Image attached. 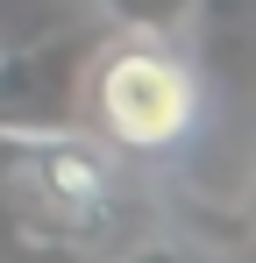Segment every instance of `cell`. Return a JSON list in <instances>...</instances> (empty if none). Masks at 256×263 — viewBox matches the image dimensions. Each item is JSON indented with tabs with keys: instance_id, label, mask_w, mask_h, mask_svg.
<instances>
[{
	"instance_id": "cell-3",
	"label": "cell",
	"mask_w": 256,
	"mask_h": 263,
	"mask_svg": "<svg viewBox=\"0 0 256 263\" xmlns=\"http://www.w3.org/2000/svg\"><path fill=\"white\" fill-rule=\"evenodd\" d=\"M85 57H93L85 29H57V36L0 50V135L36 142V135L79 128V114H85Z\"/></svg>"
},
{
	"instance_id": "cell-1",
	"label": "cell",
	"mask_w": 256,
	"mask_h": 263,
	"mask_svg": "<svg viewBox=\"0 0 256 263\" xmlns=\"http://www.w3.org/2000/svg\"><path fill=\"white\" fill-rule=\"evenodd\" d=\"M207 79L171 36L121 29L85 57V121L114 157H171L199 135Z\"/></svg>"
},
{
	"instance_id": "cell-4",
	"label": "cell",
	"mask_w": 256,
	"mask_h": 263,
	"mask_svg": "<svg viewBox=\"0 0 256 263\" xmlns=\"http://www.w3.org/2000/svg\"><path fill=\"white\" fill-rule=\"evenodd\" d=\"M57 29H79V0H0V50L57 36Z\"/></svg>"
},
{
	"instance_id": "cell-2",
	"label": "cell",
	"mask_w": 256,
	"mask_h": 263,
	"mask_svg": "<svg viewBox=\"0 0 256 263\" xmlns=\"http://www.w3.org/2000/svg\"><path fill=\"white\" fill-rule=\"evenodd\" d=\"M0 192L22 206V220L36 235H93L114 214L121 178H114V149L100 135L64 128V135L22 142V157H14V171H7Z\"/></svg>"
},
{
	"instance_id": "cell-5",
	"label": "cell",
	"mask_w": 256,
	"mask_h": 263,
	"mask_svg": "<svg viewBox=\"0 0 256 263\" xmlns=\"http://www.w3.org/2000/svg\"><path fill=\"white\" fill-rule=\"evenodd\" d=\"M121 29H142V36H178L185 22H192V7L199 0H100Z\"/></svg>"
}]
</instances>
